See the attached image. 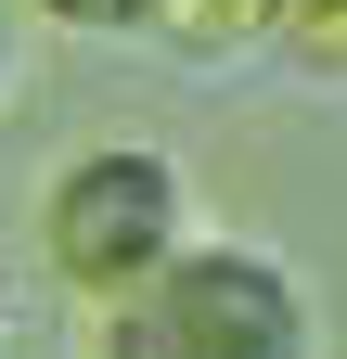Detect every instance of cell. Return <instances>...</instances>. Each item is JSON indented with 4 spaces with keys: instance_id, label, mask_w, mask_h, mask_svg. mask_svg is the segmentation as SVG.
I'll list each match as a JSON object with an SVG mask.
<instances>
[{
    "instance_id": "cell-1",
    "label": "cell",
    "mask_w": 347,
    "mask_h": 359,
    "mask_svg": "<svg viewBox=\"0 0 347 359\" xmlns=\"http://www.w3.org/2000/svg\"><path fill=\"white\" fill-rule=\"evenodd\" d=\"M103 359H322V308L270 244H181L155 283L103 308Z\"/></svg>"
},
{
    "instance_id": "cell-2",
    "label": "cell",
    "mask_w": 347,
    "mask_h": 359,
    "mask_svg": "<svg viewBox=\"0 0 347 359\" xmlns=\"http://www.w3.org/2000/svg\"><path fill=\"white\" fill-rule=\"evenodd\" d=\"M193 231H206L193 218V167L167 142H91V154L52 167V193H39V257H52V283H77L91 308H116L129 283H155Z\"/></svg>"
},
{
    "instance_id": "cell-3",
    "label": "cell",
    "mask_w": 347,
    "mask_h": 359,
    "mask_svg": "<svg viewBox=\"0 0 347 359\" xmlns=\"http://www.w3.org/2000/svg\"><path fill=\"white\" fill-rule=\"evenodd\" d=\"M0 90H13V26H0Z\"/></svg>"
}]
</instances>
